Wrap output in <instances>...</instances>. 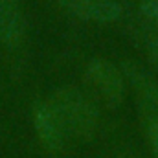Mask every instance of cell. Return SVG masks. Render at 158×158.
Segmentation results:
<instances>
[{"mask_svg": "<svg viewBox=\"0 0 158 158\" xmlns=\"http://www.w3.org/2000/svg\"><path fill=\"white\" fill-rule=\"evenodd\" d=\"M24 13L19 0H0V42L15 48L24 39Z\"/></svg>", "mask_w": 158, "mask_h": 158, "instance_id": "cell-6", "label": "cell"}, {"mask_svg": "<svg viewBox=\"0 0 158 158\" xmlns=\"http://www.w3.org/2000/svg\"><path fill=\"white\" fill-rule=\"evenodd\" d=\"M61 7L83 20L110 24L123 15V6L118 0H59Z\"/></svg>", "mask_w": 158, "mask_h": 158, "instance_id": "cell-4", "label": "cell"}, {"mask_svg": "<svg viewBox=\"0 0 158 158\" xmlns=\"http://www.w3.org/2000/svg\"><path fill=\"white\" fill-rule=\"evenodd\" d=\"M140 11L147 19L158 22V0H142L140 2Z\"/></svg>", "mask_w": 158, "mask_h": 158, "instance_id": "cell-8", "label": "cell"}, {"mask_svg": "<svg viewBox=\"0 0 158 158\" xmlns=\"http://www.w3.org/2000/svg\"><path fill=\"white\" fill-rule=\"evenodd\" d=\"M121 74H123V77H127L131 81V85L138 92L143 109H147V112L158 116V83L156 81L134 61H123L121 63Z\"/></svg>", "mask_w": 158, "mask_h": 158, "instance_id": "cell-5", "label": "cell"}, {"mask_svg": "<svg viewBox=\"0 0 158 158\" xmlns=\"http://www.w3.org/2000/svg\"><path fill=\"white\" fill-rule=\"evenodd\" d=\"M31 116H33V127H35V132L39 136L40 145L50 151V153H59L64 145V131H63V125L61 121L57 119L53 109L50 107L48 101H37L33 105V110H31Z\"/></svg>", "mask_w": 158, "mask_h": 158, "instance_id": "cell-3", "label": "cell"}, {"mask_svg": "<svg viewBox=\"0 0 158 158\" xmlns=\"http://www.w3.org/2000/svg\"><path fill=\"white\" fill-rule=\"evenodd\" d=\"M46 101L61 121L64 134H70L83 142L92 140L98 131L99 110L98 103L88 96V92L66 85L53 90V94Z\"/></svg>", "mask_w": 158, "mask_h": 158, "instance_id": "cell-1", "label": "cell"}, {"mask_svg": "<svg viewBox=\"0 0 158 158\" xmlns=\"http://www.w3.org/2000/svg\"><path fill=\"white\" fill-rule=\"evenodd\" d=\"M83 79L88 96L109 107L116 109L125 99V77L118 66L105 57H92L85 64Z\"/></svg>", "mask_w": 158, "mask_h": 158, "instance_id": "cell-2", "label": "cell"}, {"mask_svg": "<svg viewBox=\"0 0 158 158\" xmlns=\"http://www.w3.org/2000/svg\"><path fill=\"white\" fill-rule=\"evenodd\" d=\"M145 132H147V140L153 151V156L158 158V116L147 112V121H145Z\"/></svg>", "mask_w": 158, "mask_h": 158, "instance_id": "cell-7", "label": "cell"}, {"mask_svg": "<svg viewBox=\"0 0 158 158\" xmlns=\"http://www.w3.org/2000/svg\"><path fill=\"white\" fill-rule=\"evenodd\" d=\"M149 55H151V59L158 64V37H155L153 40H149Z\"/></svg>", "mask_w": 158, "mask_h": 158, "instance_id": "cell-9", "label": "cell"}]
</instances>
